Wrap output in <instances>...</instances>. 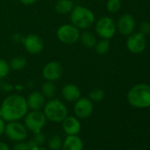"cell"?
<instances>
[{
  "instance_id": "6da1fadb",
  "label": "cell",
  "mask_w": 150,
  "mask_h": 150,
  "mask_svg": "<svg viewBox=\"0 0 150 150\" xmlns=\"http://www.w3.org/2000/svg\"><path fill=\"white\" fill-rule=\"evenodd\" d=\"M27 100L20 95L6 97L0 109V117L6 121H16L23 117L28 111Z\"/></svg>"
},
{
  "instance_id": "7a4b0ae2",
  "label": "cell",
  "mask_w": 150,
  "mask_h": 150,
  "mask_svg": "<svg viewBox=\"0 0 150 150\" xmlns=\"http://www.w3.org/2000/svg\"><path fill=\"white\" fill-rule=\"evenodd\" d=\"M128 103L135 108L150 107V86L138 84L132 87L127 94Z\"/></svg>"
},
{
  "instance_id": "3957f363",
  "label": "cell",
  "mask_w": 150,
  "mask_h": 150,
  "mask_svg": "<svg viewBox=\"0 0 150 150\" xmlns=\"http://www.w3.org/2000/svg\"><path fill=\"white\" fill-rule=\"evenodd\" d=\"M71 21L78 28H88L95 22V15L89 9L79 6L72 9Z\"/></svg>"
},
{
  "instance_id": "277c9868",
  "label": "cell",
  "mask_w": 150,
  "mask_h": 150,
  "mask_svg": "<svg viewBox=\"0 0 150 150\" xmlns=\"http://www.w3.org/2000/svg\"><path fill=\"white\" fill-rule=\"evenodd\" d=\"M44 115L52 122H62L67 117V109L59 100H50L44 105Z\"/></svg>"
},
{
  "instance_id": "5b68a950",
  "label": "cell",
  "mask_w": 150,
  "mask_h": 150,
  "mask_svg": "<svg viewBox=\"0 0 150 150\" xmlns=\"http://www.w3.org/2000/svg\"><path fill=\"white\" fill-rule=\"evenodd\" d=\"M57 38L65 44H73L76 42L81 35L78 28L73 25H63L57 30Z\"/></svg>"
},
{
  "instance_id": "8992f818",
  "label": "cell",
  "mask_w": 150,
  "mask_h": 150,
  "mask_svg": "<svg viewBox=\"0 0 150 150\" xmlns=\"http://www.w3.org/2000/svg\"><path fill=\"white\" fill-rule=\"evenodd\" d=\"M45 123L46 117L44 113L40 110H33L29 112L25 118L26 127L35 133L40 132L45 125Z\"/></svg>"
},
{
  "instance_id": "52a82bcc",
  "label": "cell",
  "mask_w": 150,
  "mask_h": 150,
  "mask_svg": "<svg viewBox=\"0 0 150 150\" xmlns=\"http://www.w3.org/2000/svg\"><path fill=\"white\" fill-rule=\"evenodd\" d=\"M96 33L103 39H110L113 37L116 32V24L114 21L110 17L101 18L96 26Z\"/></svg>"
},
{
  "instance_id": "ba28073f",
  "label": "cell",
  "mask_w": 150,
  "mask_h": 150,
  "mask_svg": "<svg viewBox=\"0 0 150 150\" xmlns=\"http://www.w3.org/2000/svg\"><path fill=\"white\" fill-rule=\"evenodd\" d=\"M5 132L13 140L22 141L28 137V131L26 127L16 121L10 122L5 128Z\"/></svg>"
},
{
  "instance_id": "9c48e42d",
  "label": "cell",
  "mask_w": 150,
  "mask_h": 150,
  "mask_svg": "<svg viewBox=\"0 0 150 150\" xmlns=\"http://www.w3.org/2000/svg\"><path fill=\"white\" fill-rule=\"evenodd\" d=\"M126 46L132 53L139 54L143 52L146 46L145 35L139 32L130 35L126 41Z\"/></svg>"
},
{
  "instance_id": "30bf717a",
  "label": "cell",
  "mask_w": 150,
  "mask_h": 150,
  "mask_svg": "<svg viewBox=\"0 0 150 150\" xmlns=\"http://www.w3.org/2000/svg\"><path fill=\"white\" fill-rule=\"evenodd\" d=\"M63 74V67L57 62H50L48 63L42 71L43 77L48 81H54L59 80Z\"/></svg>"
},
{
  "instance_id": "8fae6325",
  "label": "cell",
  "mask_w": 150,
  "mask_h": 150,
  "mask_svg": "<svg viewBox=\"0 0 150 150\" xmlns=\"http://www.w3.org/2000/svg\"><path fill=\"white\" fill-rule=\"evenodd\" d=\"M74 112L81 118L88 117L93 112V103L88 98H79L74 105Z\"/></svg>"
},
{
  "instance_id": "7c38bea8",
  "label": "cell",
  "mask_w": 150,
  "mask_h": 150,
  "mask_svg": "<svg viewBox=\"0 0 150 150\" xmlns=\"http://www.w3.org/2000/svg\"><path fill=\"white\" fill-rule=\"evenodd\" d=\"M135 28V21L130 14H124L120 17L117 22V29L119 33L125 36H129L132 34Z\"/></svg>"
},
{
  "instance_id": "4fadbf2b",
  "label": "cell",
  "mask_w": 150,
  "mask_h": 150,
  "mask_svg": "<svg viewBox=\"0 0 150 150\" xmlns=\"http://www.w3.org/2000/svg\"><path fill=\"white\" fill-rule=\"evenodd\" d=\"M25 49L31 54H38L43 49L42 40L36 35H29L24 40Z\"/></svg>"
},
{
  "instance_id": "5bb4252c",
  "label": "cell",
  "mask_w": 150,
  "mask_h": 150,
  "mask_svg": "<svg viewBox=\"0 0 150 150\" xmlns=\"http://www.w3.org/2000/svg\"><path fill=\"white\" fill-rule=\"evenodd\" d=\"M27 103L32 110H40L45 105V97L41 92H33L28 96Z\"/></svg>"
},
{
  "instance_id": "9a60e30c",
  "label": "cell",
  "mask_w": 150,
  "mask_h": 150,
  "mask_svg": "<svg viewBox=\"0 0 150 150\" xmlns=\"http://www.w3.org/2000/svg\"><path fill=\"white\" fill-rule=\"evenodd\" d=\"M63 128L68 135H76L81 130V124L74 117H66L63 121Z\"/></svg>"
},
{
  "instance_id": "2e32d148",
  "label": "cell",
  "mask_w": 150,
  "mask_h": 150,
  "mask_svg": "<svg viewBox=\"0 0 150 150\" xmlns=\"http://www.w3.org/2000/svg\"><path fill=\"white\" fill-rule=\"evenodd\" d=\"M62 95L64 98L69 102H76L81 97V91L77 86L68 84L62 89Z\"/></svg>"
},
{
  "instance_id": "e0dca14e",
  "label": "cell",
  "mask_w": 150,
  "mask_h": 150,
  "mask_svg": "<svg viewBox=\"0 0 150 150\" xmlns=\"http://www.w3.org/2000/svg\"><path fill=\"white\" fill-rule=\"evenodd\" d=\"M82 149H83V142L76 135H69L65 139L63 144V150H82Z\"/></svg>"
},
{
  "instance_id": "ac0fdd59",
  "label": "cell",
  "mask_w": 150,
  "mask_h": 150,
  "mask_svg": "<svg viewBox=\"0 0 150 150\" xmlns=\"http://www.w3.org/2000/svg\"><path fill=\"white\" fill-rule=\"evenodd\" d=\"M74 5L71 0H58L55 5V10L60 14H65L72 11Z\"/></svg>"
},
{
  "instance_id": "d6986e66",
  "label": "cell",
  "mask_w": 150,
  "mask_h": 150,
  "mask_svg": "<svg viewBox=\"0 0 150 150\" xmlns=\"http://www.w3.org/2000/svg\"><path fill=\"white\" fill-rule=\"evenodd\" d=\"M81 37V42L84 46L88 47V48H93L96 46L97 41L96 38L94 34H92L91 32H84Z\"/></svg>"
},
{
  "instance_id": "ffe728a7",
  "label": "cell",
  "mask_w": 150,
  "mask_h": 150,
  "mask_svg": "<svg viewBox=\"0 0 150 150\" xmlns=\"http://www.w3.org/2000/svg\"><path fill=\"white\" fill-rule=\"evenodd\" d=\"M42 94L44 97L52 98L56 95V87L51 81L45 82L42 87Z\"/></svg>"
},
{
  "instance_id": "44dd1931",
  "label": "cell",
  "mask_w": 150,
  "mask_h": 150,
  "mask_svg": "<svg viewBox=\"0 0 150 150\" xmlns=\"http://www.w3.org/2000/svg\"><path fill=\"white\" fill-rule=\"evenodd\" d=\"M110 47V44L109 40L108 39H103V40L96 42V44L95 46V49H96V51L97 54L104 55L109 51Z\"/></svg>"
},
{
  "instance_id": "7402d4cb",
  "label": "cell",
  "mask_w": 150,
  "mask_h": 150,
  "mask_svg": "<svg viewBox=\"0 0 150 150\" xmlns=\"http://www.w3.org/2000/svg\"><path fill=\"white\" fill-rule=\"evenodd\" d=\"M26 64H27V60L23 57H16L13 59H12V61L9 64L10 68L17 71L23 69L26 66Z\"/></svg>"
},
{
  "instance_id": "603a6c76",
  "label": "cell",
  "mask_w": 150,
  "mask_h": 150,
  "mask_svg": "<svg viewBox=\"0 0 150 150\" xmlns=\"http://www.w3.org/2000/svg\"><path fill=\"white\" fill-rule=\"evenodd\" d=\"M48 146L51 150H58L62 146V139L58 135H53L49 139Z\"/></svg>"
},
{
  "instance_id": "cb8c5ba5",
  "label": "cell",
  "mask_w": 150,
  "mask_h": 150,
  "mask_svg": "<svg viewBox=\"0 0 150 150\" xmlns=\"http://www.w3.org/2000/svg\"><path fill=\"white\" fill-rule=\"evenodd\" d=\"M104 92L100 88H95L89 93V99L94 102H100L104 98Z\"/></svg>"
},
{
  "instance_id": "d4e9b609",
  "label": "cell",
  "mask_w": 150,
  "mask_h": 150,
  "mask_svg": "<svg viewBox=\"0 0 150 150\" xmlns=\"http://www.w3.org/2000/svg\"><path fill=\"white\" fill-rule=\"evenodd\" d=\"M121 8V2L120 0H109L107 2V10L110 13H117Z\"/></svg>"
},
{
  "instance_id": "484cf974",
  "label": "cell",
  "mask_w": 150,
  "mask_h": 150,
  "mask_svg": "<svg viewBox=\"0 0 150 150\" xmlns=\"http://www.w3.org/2000/svg\"><path fill=\"white\" fill-rule=\"evenodd\" d=\"M10 71V65L3 59H0V79L7 76Z\"/></svg>"
},
{
  "instance_id": "4316f807",
  "label": "cell",
  "mask_w": 150,
  "mask_h": 150,
  "mask_svg": "<svg viewBox=\"0 0 150 150\" xmlns=\"http://www.w3.org/2000/svg\"><path fill=\"white\" fill-rule=\"evenodd\" d=\"M139 33L143 35H146L150 34V22L143 21L139 25Z\"/></svg>"
},
{
  "instance_id": "83f0119b",
  "label": "cell",
  "mask_w": 150,
  "mask_h": 150,
  "mask_svg": "<svg viewBox=\"0 0 150 150\" xmlns=\"http://www.w3.org/2000/svg\"><path fill=\"white\" fill-rule=\"evenodd\" d=\"M34 141L35 142V144L39 146H42L44 142H45V135L40 132H35V135L34 136L33 138Z\"/></svg>"
},
{
  "instance_id": "f1b7e54d",
  "label": "cell",
  "mask_w": 150,
  "mask_h": 150,
  "mask_svg": "<svg viewBox=\"0 0 150 150\" xmlns=\"http://www.w3.org/2000/svg\"><path fill=\"white\" fill-rule=\"evenodd\" d=\"M13 150H29V148H28V143L21 141L14 146Z\"/></svg>"
},
{
  "instance_id": "f546056e",
  "label": "cell",
  "mask_w": 150,
  "mask_h": 150,
  "mask_svg": "<svg viewBox=\"0 0 150 150\" xmlns=\"http://www.w3.org/2000/svg\"><path fill=\"white\" fill-rule=\"evenodd\" d=\"M28 148L29 150H35L36 148H38V146L35 144V142L34 141V139H30L28 142Z\"/></svg>"
},
{
  "instance_id": "4dcf8cb0",
  "label": "cell",
  "mask_w": 150,
  "mask_h": 150,
  "mask_svg": "<svg viewBox=\"0 0 150 150\" xmlns=\"http://www.w3.org/2000/svg\"><path fill=\"white\" fill-rule=\"evenodd\" d=\"M5 128H6V125H5V123H4V119L0 117V135H2L4 133Z\"/></svg>"
},
{
  "instance_id": "1f68e13d",
  "label": "cell",
  "mask_w": 150,
  "mask_h": 150,
  "mask_svg": "<svg viewBox=\"0 0 150 150\" xmlns=\"http://www.w3.org/2000/svg\"><path fill=\"white\" fill-rule=\"evenodd\" d=\"M0 150H10V148L6 143L0 142Z\"/></svg>"
},
{
  "instance_id": "d6a6232c",
  "label": "cell",
  "mask_w": 150,
  "mask_h": 150,
  "mask_svg": "<svg viewBox=\"0 0 150 150\" xmlns=\"http://www.w3.org/2000/svg\"><path fill=\"white\" fill-rule=\"evenodd\" d=\"M20 1L25 5H31V4H34L36 0H20Z\"/></svg>"
},
{
  "instance_id": "836d02e7",
  "label": "cell",
  "mask_w": 150,
  "mask_h": 150,
  "mask_svg": "<svg viewBox=\"0 0 150 150\" xmlns=\"http://www.w3.org/2000/svg\"><path fill=\"white\" fill-rule=\"evenodd\" d=\"M35 150H47V149H45V148H42V147H38V148H36V149H35Z\"/></svg>"
},
{
  "instance_id": "e575fe53",
  "label": "cell",
  "mask_w": 150,
  "mask_h": 150,
  "mask_svg": "<svg viewBox=\"0 0 150 150\" xmlns=\"http://www.w3.org/2000/svg\"><path fill=\"white\" fill-rule=\"evenodd\" d=\"M148 108H149V109H150V107H148Z\"/></svg>"
}]
</instances>
